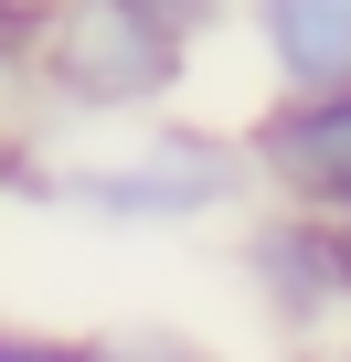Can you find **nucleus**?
I'll return each mask as SVG.
<instances>
[{
    "label": "nucleus",
    "instance_id": "423d86ee",
    "mask_svg": "<svg viewBox=\"0 0 351 362\" xmlns=\"http://www.w3.org/2000/svg\"><path fill=\"white\" fill-rule=\"evenodd\" d=\"M43 22H54V0H0V86H32Z\"/></svg>",
    "mask_w": 351,
    "mask_h": 362
},
{
    "label": "nucleus",
    "instance_id": "0eeeda50",
    "mask_svg": "<svg viewBox=\"0 0 351 362\" xmlns=\"http://www.w3.org/2000/svg\"><path fill=\"white\" fill-rule=\"evenodd\" d=\"M0 362H96V341H75V330H32V320H0Z\"/></svg>",
    "mask_w": 351,
    "mask_h": 362
},
{
    "label": "nucleus",
    "instance_id": "f257e3e1",
    "mask_svg": "<svg viewBox=\"0 0 351 362\" xmlns=\"http://www.w3.org/2000/svg\"><path fill=\"white\" fill-rule=\"evenodd\" d=\"M245 139L203 128V117H149V139L128 160H75V170H32V192L96 224H213L245 203Z\"/></svg>",
    "mask_w": 351,
    "mask_h": 362
},
{
    "label": "nucleus",
    "instance_id": "f03ea898",
    "mask_svg": "<svg viewBox=\"0 0 351 362\" xmlns=\"http://www.w3.org/2000/svg\"><path fill=\"white\" fill-rule=\"evenodd\" d=\"M182 75H192V43L160 33L138 0H54L43 54H32V86L64 117H160Z\"/></svg>",
    "mask_w": 351,
    "mask_h": 362
},
{
    "label": "nucleus",
    "instance_id": "6e6552de",
    "mask_svg": "<svg viewBox=\"0 0 351 362\" xmlns=\"http://www.w3.org/2000/svg\"><path fill=\"white\" fill-rule=\"evenodd\" d=\"M138 11L160 22V33H182V43H203V33H224L245 0H138Z\"/></svg>",
    "mask_w": 351,
    "mask_h": 362
},
{
    "label": "nucleus",
    "instance_id": "20e7f679",
    "mask_svg": "<svg viewBox=\"0 0 351 362\" xmlns=\"http://www.w3.org/2000/svg\"><path fill=\"white\" fill-rule=\"evenodd\" d=\"M234 139H245V170L277 203L351 224V75L340 86H266V107Z\"/></svg>",
    "mask_w": 351,
    "mask_h": 362
},
{
    "label": "nucleus",
    "instance_id": "7ed1b4c3",
    "mask_svg": "<svg viewBox=\"0 0 351 362\" xmlns=\"http://www.w3.org/2000/svg\"><path fill=\"white\" fill-rule=\"evenodd\" d=\"M234 267H245L256 309L277 320V341H298V351L351 341V224L298 214V203H266L234 235Z\"/></svg>",
    "mask_w": 351,
    "mask_h": 362
},
{
    "label": "nucleus",
    "instance_id": "1a4fd4ad",
    "mask_svg": "<svg viewBox=\"0 0 351 362\" xmlns=\"http://www.w3.org/2000/svg\"><path fill=\"white\" fill-rule=\"evenodd\" d=\"M96 362H213V351H192V341H160V330H117V341H96Z\"/></svg>",
    "mask_w": 351,
    "mask_h": 362
},
{
    "label": "nucleus",
    "instance_id": "39448f33",
    "mask_svg": "<svg viewBox=\"0 0 351 362\" xmlns=\"http://www.w3.org/2000/svg\"><path fill=\"white\" fill-rule=\"evenodd\" d=\"M266 86H340L351 75V0H245Z\"/></svg>",
    "mask_w": 351,
    "mask_h": 362
}]
</instances>
